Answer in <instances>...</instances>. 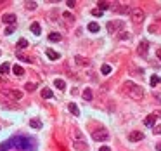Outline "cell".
Wrapping results in <instances>:
<instances>
[{"instance_id":"6da1fadb","label":"cell","mask_w":161,"mask_h":151,"mask_svg":"<svg viewBox=\"0 0 161 151\" xmlns=\"http://www.w3.org/2000/svg\"><path fill=\"white\" fill-rule=\"evenodd\" d=\"M123 94L130 96L132 99H135V101L144 99V91H142V87H139V85L133 83V82H125V83H123Z\"/></svg>"},{"instance_id":"7a4b0ae2","label":"cell","mask_w":161,"mask_h":151,"mask_svg":"<svg viewBox=\"0 0 161 151\" xmlns=\"http://www.w3.org/2000/svg\"><path fill=\"white\" fill-rule=\"evenodd\" d=\"M9 146L10 148H18V150H26L28 148V139L26 137H14V139H10Z\"/></svg>"},{"instance_id":"3957f363","label":"cell","mask_w":161,"mask_h":151,"mask_svg":"<svg viewBox=\"0 0 161 151\" xmlns=\"http://www.w3.org/2000/svg\"><path fill=\"white\" fill-rule=\"evenodd\" d=\"M108 137H109V132L106 130L104 127H99L97 130L92 132V139L94 141H108Z\"/></svg>"},{"instance_id":"277c9868","label":"cell","mask_w":161,"mask_h":151,"mask_svg":"<svg viewBox=\"0 0 161 151\" xmlns=\"http://www.w3.org/2000/svg\"><path fill=\"white\" fill-rule=\"evenodd\" d=\"M130 16H132V21L135 23V24H141L142 21H144V10L139 9V7H135V9H132L130 10Z\"/></svg>"},{"instance_id":"5b68a950","label":"cell","mask_w":161,"mask_h":151,"mask_svg":"<svg viewBox=\"0 0 161 151\" xmlns=\"http://www.w3.org/2000/svg\"><path fill=\"white\" fill-rule=\"evenodd\" d=\"M116 28H123V21H109L108 23V31L109 33H114Z\"/></svg>"},{"instance_id":"8992f818","label":"cell","mask_w":161,"mask_h":151,"mask_svg":"<svg viewBox=\"0 0 161 151\" xmlns=\"http://www.w3.org/2000/svg\"><path fill=\"white\" fill-rule=\"evenodd\" d=\"M142 139H144V134H142V132H139V130H133V132H130V134H128V141H132V142L142 141Z\"/></svg>"},{"instance_id":"52a82bcc","label":"cell","mask_w":161,"mask_h":151,"mask_svg":"<svg viewBox=\"0 0 161 151\" xmlns=\"http://www.w3.org/2000/svg\"><path fill=\"white\" fill-rule=\"evenodd\" d=\"M147 49H149V42L142 40L141 43H139V47H137V52H139L141 56H146V54H147Z\"/></svg>"},{"instance_id":"ba28073f","label":"cell","mask_w":161,"mask_h":151,"mask_svg":"<svg viewBox=\"0 0 161 151\" xmlns=\"http://www.w3.org/2000/svg\"><path fill=\"white\" fill-rule=\"evenodd\" d=\"M2 21H4L5 24H14V23H16V14L7 12V14H4V16H2Z\"/></svg>"},{"instance_id":"9c48e42d","label":"cell","mask_w":161,"mask_h":151,"mask_svg":"<svg viewBox=\"0 0 161 151\" xmlns=\"http://www.w3.org/2000/svg\"><path fill=\"white\" fill-rule=\"evenodd\" d=\"M9 97L14 101H19V99H23V92L18 91V89H12V91L9 92Z\"/></svg>"},{"instance_id":"30bf717a","label":"cell","mask_w":161,"mask_h":151,"mask_svg":"<svg viewBox=\"0 0 161 151\" xmlns=\"http://www.w3.org/2000/svg\"><path fill=\"white\" fill-rule=\"evenodd\" d=\"M154 123H156V115H149V116L144 118V125L146 127H154Z\"/></svg>"},{"instance_id":"8fae6325","label":"cell","mask_w":161,"mask_h":151,"mask_svg":"<svg viewBox=\"0 0 161 151\" xmlns=\"http://www.w3.org/2000/svg\"><path fill=\"white\" fill-rule=\"evenodd\" d=\"M73 146H75V150H78V151H87V142H83V141H73Z\"/></svg>"},{"instance_id":"7c38bea8","label":"cell","mask_w":161,"mask_h":151,"mask_svg":"<svg viewBox=\"0 0 161 151\" xmlns=\"http://www.w3.org/2000/svg\"><path fill=\"white\" fill-rule=\"evenodd\" d=\"M75 63H76L78 66H89V64H90V61L87 59V57H81V56H76V57H75Z\"/></svg>"},{"instance_id":"4fadbf2b","label":"cell","mask_w":161,"mask_h":151,"mask_svg":"<svg viewBox=\"0 0 161 151\" xmlns=\"http://www.w3.org/2000/svg\"><path fill=\"white\" fill-rule=\"evenodd\" d=\"M30 30H31V33H33V35H40V33H42V28H40V23H37V21H35V23H31Z\"/></svg>"},{"instance_id":"5bb4252c","label":"cell","mask_w":161,"mask_h":151,"mask_svg":"<svg viewBox=\"0 0 161 151\" xmlns=\"http://www.w3.org/2000/svg\"><path fill=\"white\" fill-rule=\"evenodd\" d=\"M71 134H73V139H75V141H83V136H81V132L78 130L76 127H73Z\"/></svg>"},{"instance_id":"9a60e30c","label":"cell","mask_w":161,"mask_h":151,"mask_svg":"<svg viewBox=\"0 0 161 151\" xmlns=\"http://www.w3.org/2000/svg\"><path fill=\"white\" fill-rule=\"evenodd\" d=\"M52 96H54V92L49 89V87H45V89H42V97L43 99H50Z\"/></svg>"},{"instance_id":"2e32d148","label":"cell","mask_w":161,"mask_h":151,"mask_svg":"<svg viewBox=\"0 0 161 151\" xmlns=\"http://www.w3.org/2000/svg\"><path fill=\"white\" fill-rule=\"evenodd\" d=\"M45 54H47V56H49V59H52V61L59 59V54H57V52H54L52 49H47V50H45Z\"/></svg>"},{"instance_id":"e0dca14e","label":"cell","mask_w":161,"mask_h":151,"mask_svg":"<svg viewBox=\"0 0 161 151\" xmlns=\"http://www.w3.org/2000/svg\"><path fill=\"white\" fill-rule=\"evenodd\" d=\"M54 85H56L59 91H64V89H66V82L61 80V78H56V80H54Z\"/></svg>"},{"instance_id":"ac0fdd59","label":"cell","mask_w":161,"mask_h":151,"mask_svg":"<svg viewBox=\"0 0 161 151\" xmlns=\"http://www.w3.org/2000/svg\"><path fill=\"white\" fill-rule=\"evenodd\" d=\"M68 108H70V111L75 115V116H78V115H80V110H78V106H76L75 102H70V104H68Z\"/></svg>"},{"instance_id":"d6986e66","label":"cell","mask_w":161,"mask_h":151,"mask_svg":"<svg viewBox=\"0 0 161 151\" xmlns=\"http://www.w3.org/2000/svg\"><path fill=\"white\" fill-rule=\"evenodd\" d=\"M92 97H94V94H92V89H89V87H87V89L83 91V99H85V101H92Z\"/></svg>"},{"instance_id":"ffe728a7","label":"cell","mask_w":161,"mask_h":151,"mask_svg":"<svg viewBox=\"0 0 161 151\" xmlns=\"http://www.w3.org/2000/svg\"><path fill=\"white\" fill-rule=\"evenodd\" d=\"M9 71H10V64H9V63L0 64V75H5V73H9Z\"/></svg>"},{"instance_id":"44dd1931","label":"cell","mask_w":161,"mask_h":151,"mask_svg":"<svg viewBox=\"0 0 161 151\" xmlns=\"http://www.w3.org/2000/svg\"><path fill=\"white\" fill-rule=\"evenodd\" d=\"M30 127H33V129H40L42 122L38 120V118H31V120H30Z\"/></svg>"},{"instance_id":"7402d4cb","label":"cell","mask_w":161,"mask_h":151,"mask_svg":"<svg viewBox=\"0 0 161 151\" xmlns=\"http://www.w3.org/2000/svg\"><path fill=\"white\" fill-rule=\"evenodd\" d=\"M12 71H14V75H18V77H21V75L24 73V70L21 68L19 64H14V66H12Z\"/></svg>"},{"instance_id":"603a6c76","label":"cell","mask_w":161,"mask_h":151,"mask_svg":"<svg viewBox=\"0 0 161 151\" xmlns=\"http://www.w3.org/2000/svg\"><path fill=\"white\" fill-rule=\"evenodd\" d=\"M61 38H62L61 33H50L49 35V40H52V42H61Z\"/></svg>"},{"instance_id":"cb8c5ba5","label":"cell","mask_w":161,"mask_h":151,"mask_svg":"<svg viewBox=\"0 0 161 151\" xmlns=\"http://www.w3.org/2000/svg\"><path fill=\"white\" fill-rule=\"evenodd\" d=\"M89 30H90L92 33H97L101 28H99V24H97V23H90V24H89Z\"/></svg>"},{"instance_id":"d4e9b609","label":"cell","mask_w":161,"mask_h":151,"mask_svg":"<svg viewBox=\"0 0 161 151\" xmlns=\"http://www.w3.org/2000/svg\"><path fill=\"white\" fill-rule=\"evenodd\" d=\"M26 91H28V92H35V91H37V83L28 82V83H26Z\"/></svg>"},{"instance_id":"484cf974","label":"cell","mask_w":161,"mask_h":151,"mask_svg":"<svg viewBox=\"0 0 161 151\" xmlns=\"http://www.w3.org/2000/svg\"><path fill=\"white\" fill-rule=\"evenodd\" d=\"M109 7H111V5H109V2H99V7H97V9H99V10L102 12V10L109 9Z\"/></svg>"},{"instance_id":"4316f807","label":"cell","mask_w":161,"mask_h":151,"mask_svg":"<svg viewBox=\"0 0 161 151\" xmlns=\"http://www.w3.org/2000/svg\"><path fill=\"white\" fill-rule=\"evenodd\" d=\"M160 82H161V78L158 77V75H152V77H151V85H152V87H156Z\"/></svg>"},{"instance_id":"83f0119b","label":"cell","mask_w":161,"mask_h":151,"mask_svg":"<svg viewBox=\"0 0 161 151\" xmlns=\"http://www.w3.org/2000/svg\"><path fill=\"white\" fill-rule=\"evenodd\" d=\"M114 9L118 10L120 14H127V12H130L132 9H128V7H125V5H120V7H114Z\"/></svg>"},{"instance_id":"f1b7e54d","label":"cell","mask_w":161,"mask_h":151,"mask_svg":"<svg viewBox=\"0 0 161 151\" xmlns=\"http://www.w3.org/2000/svg\"><path fill=\"white\" fill-rule=\"evenodd\" d=\"M37 7H38L37 2H26V9H28V10H35Z\"/></svg>"},{"instance_id":"f546056e","label":"cell","mask_w":161,"mask_h":151,"mask_svg":"<svg viewBox=\"0 0 161 151\" xmlns=\"http://www.w3.org/2000/svg\"><path fill=\"white\" fill-rule=\"evenodd\" d=\"M24 47H28V40H24V38H21L18 42V49H24Z\"/></svg>"},{"instance_id":"4dcf8cb0","label":"cell","mask_w":161,"mask_h":151,"mask_svg":"<svg viewBox=\"0 0 161 151\" xmlns=\"http://www.w3.org/2000/svg\"><path fill=\"white\" fill-rule=\"evenodd\" d=\"M62 16H64V19H66V21H70V23H73V21H75V16H73L71 12H64Z\"/></svg>"},{"instance_id":"1f68e13d","label":"cell","mask_w":161,"mask_h":151,"mask_svg":"<svg viewBox=\"0 0 161 151\" xmlns=\"http://www.w3.org/2000/svg\"><path fill=\"white\" fill-rule=\"evenodd\" d=\"M118 38H120V40H127V38H130V35H128L127 31H120V33H118Z\"/></svg>"},{"instance_id":"d6a6232c","label":"cell","mask_w":161,"mask_h":151,"mask_svg":"<svg viewBox=\"0 0 161 151\" xmlns=\"http://www.w3.org/2000/svg\"><path fill=\"white\" fill-rule=\"evenodd\" d=\"M101 71H102V75H109V73H111V66H109V64H104V66L101 68Z\"/></svg>"},{"instance_id":"836d02e7","label":"cell","mask_w":161,"mask_h":151,"mask_svg":"<svg viewBox=\"0 0 161 151\" xmlns=\"http://www.w3.org/2000/svg\"><path fill=\"white\" fill-rule=\"evenodd\" d=\"M152 132L160 136V134H161V123H160V125H154V129H152Z\"/></svg>"},{"instance_id":"e575fe53","label":"cell","mask_w":161,"mask_h":151,"mask_svg":"<svg viewBox=\"0 0 161 151\" xmlns=\"http://www.w3.org/2000/svg\"><path fill=\"white\" fill-rule=\"evenodd\" d=\"M92 16H95V18H101L102 12H101L99 9H94V10H92Z\"/></svg>"},{"instance_id":"d590c367","label":"cell","mask_w":161,"mask_h":151,"mask_svg":"<svg viewBox=\"0 0 161 151\" xmlns=\"http://www.w3.org/2000/svg\"><path fill=\"white\" fill-rule=\"evenodd\" d=\"M12 31H14V28H12V26H7V28H5V31H4V33H5V35H10V33H12Z\"/></svg>"},{"instance_id":"8d00e7d4","label":"cell","mask_w":161,"mask_h":151,"mask_svg":"<svg viewBox=\"0 0 161 151\" xmlns=\"http://www.w3.org/2000/svg\"><path fill=\"white\" fill-rule=\"evenodd\" d=\"M21 61H26V63H31V57H26V56H18Z\"/></svg>"},{"instance_id":"74e56055","label":"cell","mask_w":161,"mask_h":151,"mask_svg":"<svg viewBox=\"0 0 161 151\" xmlns=\"http://www.w3.org/2000/svg\"><path fill=\"white\" fill-rule=\"evenodd\" d=\"M99 151H111V150H109V146H101V150Z\"/></svg>"},{"instance_id":"f35d334b","label":"cell","mask_w":161,"mask_h":151,"mask_svg":"<svg viewBox=\"0 0 161 151\" xmlns=\"http://www.w3.org/2000/svg\"><path fill=\"white\" fill-rule=\"evenodd\" d=\"M75 5H76V4H75L73 0H70V2H68V7H75Z\"/></svg>"},{"instance_id":"ab89813d","label":"cell","mask_w":161,"mask_h":151,"mask_svg":"<svg viewBox=\"0 0 161 151\" xmlns=\"http://www.w3.org/2000/svg\"><path fill=\"white\" fill-rule=\"evenodd\" d=\"M156 56H158V57H160V61H161V49L156 50Z\"/></svg>"},{"instance_id":"60d3db41","label":"cell","mask_w":161,"mask_h":151,"mask_svg":"<svg viewBox=\"0 0 161 151\" xmlns=\"http://www.w3.org/2000/svg\"><path fill=\"white\" fill-rule=\"evenodd\" d=\"M156 150H158V151H161V141L158 142V144H156Z\"/></svg>"}]
</instances>
